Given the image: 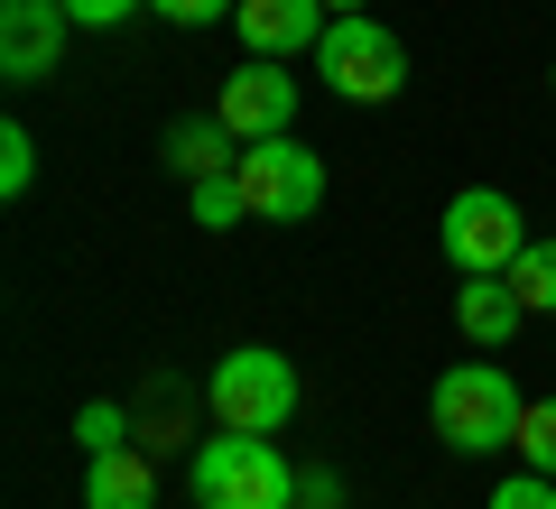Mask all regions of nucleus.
Returning <instances> with one entry per match:
<instances>
[{
    "mask_svg": "<svg viewBox=\"0 0 556 509\" xmlns=\"http://www.w3.org/2000/svg\"><path fill=\"white\" fill-rule=\"evenodd\" d=\"M519 380L501 371V361H464V371H445L437 390H427V417H437V445L455 454H501L519 435Z\"/></svg>",
    "mask_w": 556,
    "mask_h": 509,
    "instance_id": "nucleus-1",
    "label": "nucleus"
},
{
    "mask_svg": "<svg viewBox=\"0 0 556 509\" xmlns=\"http://www.w3.org/2000/svg\"><path fill=\"white\" fill-rule=\"evenodd\" d=\"M195 509H298V472L269 435L214 427V445H195Z\"/></svg>",
    "mask_w": 556,
    "mask_h": 509,
    "instance_id": "nucleus-3",
    "label": "nucleus"
},
{
    "mask_svg": "<svg viewBox=\"0 0 556 509\" xmlns=\"http://www.w3.org/2000/svg\"><path fill=\"white\" fill-rule=\"evenodd\" d=\"M455 325H464V343H473V353H510V333L529 325V306H519L510 278H464Z\"/></svg>",
    "mask_w": 556,
    "mask_h": 509,
    "instance_id": "nucleus-10",
    "label": "nucleus"
},
{
    "mask_svg": "<svg viewBox=\"0 0 556 509\" xmlns=\"http://www.w3.org/2000/svg\"><path fill=\"white\" fill-rule=\"evenodd\" d=\"M28 186H38V139H28V130H20V120H10V130H0V195L20 204V195H28Z\"/></svg>",
    "mask_w": 556,
    "mask_h": 509,
    "instance_id": "nucleus-16",
    "label": "nucleus"
},
{
    "mask_svg": "<svg viewBox=\"0 0 556 509\" xmlns=\"http://www.w3.org/2000/svg\"><path fill=\"white\" fill-rule=\"evenodd\" d=\"M167 167H177L186 186L223 177V167H241V139L223 130V120H177V130H167Z\"/></svg>",
    "mask_w": 556,
    "mask_h": 509,
    "instance_id": "nucleus-12",
    "label": "nucleus"
},
{
    "mask_svg": "<svg viewBox=\"0 0 556 509\" xmlns=\"http://www.w3.org/2000/svg\"><path fill=\"white\" fill-rule=\"evenodd\" d=\"M316 75L334 84V102H390L399 84H408V47H399L371 10H353V20H334L316 38Z\"/></svg>",
    "mask_w": 556,
    "mask_h": 509,
    "instance_id": "nucleus-4",
    "label": "nucleus"
},
{
    "mask_svg": "<svg viewBox=\"0 0 556 509\" xmlns=\"http://www.w3.org/2000/svg\"><path fill=\"white\" fill-rule=\"evenodd\" d=\"M492 509H556V482H547V472H519V482L492 491Z\"/></svg>",
    "mask_w": 556,
    "mask_h": 509,
    "instance_id": "nucleus-19",
    "label": "nucleus"
},
{
    "mask_svg": "<svg viewBox=\"0 0 556 509\" xmlns=\"http://www.w3.org/2000/svg\"><path fill=\"white\" fill-rule=\"evenodd\" d=\"M547 84H556V75H547Z\"/></svg>",
    "mask_w": 556,
    "mask_h": 509,
    "instance_id": "nucleus-23",
    "label": "nucleus"
},
{
    "mask_svg": "<svg viewBox=\"0 0 556 509\" xmlns=\"http://www.w3.org/2000/svg\"><path fill=\"white\" fill-rule=\"evenodd\" d=\"M65 38H75L65 0H0V75L10 84H47L65 65Z\"/></svg>",
    "mask_w": 556,
    "mask_h": 509,
    "instance_id": "nucleus-8",
    "label": "nucleus"
},
{
    "mask_svg": "<svg viewBox=\"0 0 556 509\" xmlns=\"http://www.w3.org/2000/svg\"><path fill=\"white\" fill-rule=\"evenodd\" d=\"M214 120L241 139V149H260V139H288V120H298V75H288V65H269V56H251L241 75H223Z\"/></svg>",
    "mask_w": 556,
    "mask_h": 509,
    "instance_id": "nucleus-7",
    "label": "nucleus"
},
{
    "mask_svg": "<svg viewBox=\"0 0 556 509\" xmlns=\"http://www.w3.org/2000/svg\"><path fill=\"white\" fill-rule=\"evenodd\" d=\"M298 509H343V482L334 472H298Z\"/></svg>",
    "mask_w": 556,
    "mask_h": 509,
    "instance_id": "nucleus-21",
    "label": "nucleus"
},
{
    "mask_svg": "<svg viewBox=\"0 0 556 509\" xmlns=\"http://www.w3.org/2000/svg\"><path fill=\"white\" fill-rule=\"evenodd\" d=\"M232 28H241V47H251V56L288 65V56H316V38L334 28V10H325V0H241Z\"/></svg>",
    "mask_w": 556,
    "mask_h": 509,
    "instance_id": "nucleus-9",
    "label": "nucleus"
},
{
    "mask_svg": "<svg viewBox=\"0 0 556 509\" xmlns=\"http://www.w3.org/2000/svg\"><path fill=\"white\" fill-rule=\"evenodd\" d=\"M241 195H251V222H306L325 204V157L298 139H260L241 149Z\"/></svg>",
    "mask_w": 556,
    "mask_h": 509,
    "instance_id": "nucleus-6",
    "label": "nucleus"
},
{
    "mask_svg": "<svg viewBox=\"0 0 556 509\" xmlns=\"http://www.w3.org/2000/svg\"><path fill=\"white\" fill-rule=\"evenodd\" d=\"M437 241H445V259H455L464 278H501L519 251H529V222H519V204H510V195L473 186V195H455V204H445Z\"/></svg>",
    "mask_w": 556,
    "mask_h": 509,
    "instance_id": "nucleus-5",
    "label": "nucleus"
},
{
    "mask_svg": "<svg viewBox=\"0 0 556 509\" xmlns=\"http://www.w3.org/2000/svg\"><path fill=\"white\" fill-rule=\"evenodd\" d=\"M84 509H159V472H149V454H139V445L93 454V472H84Z\"/></svg>",
    "mask_w": 556,
    "mask_h": 509,
    "instance_id": "nucleus-11",
    "label": "nucleus"
},
{
    "mask_svg": "<svg viewBox=\"0 0 556 509\" xmlns=\"http://www.w3.org/2000/svg\"><path fill=\"white\" fill-rule=\"evenodd\" d=\"M159 20H177V28H214V20H232L241 0H149Z\"/></svg>",
    "mask_w": 556,
    "mask_h": 509,
    "instance_id": "nucleus-18",
    "label": "nucleus"
},
{
    "mask_svg": "<svg viewBox=\"0 0 556 509\" xmlns=\"http://www.w3.org/2000/svg\"><path fill=\"white\" fill-rule=\"evenodd\" d=\"M501 278L519 288V306H529V315H556V241H529Z\"/></svg>",
    "mask_w": 556,
    "mask_h": 509,
    "instance_id": "nucleus-14",
    "label": "nucleus"
},
{
    "mask_svg": "<svg viewBox=\"0 0 556 509\" xmlns=\"http://www.w3.org/2000/svg\"><path fill=\"white\" fill-rule=\"evenodd\" d=\"M204 408L232 435H278L298 417V361L269 353V343H241V353H223L214 371H204Z\"/></svg>",
    "mask_w": 556,
    "mask_h": 509,
    "instance_id": "nucleus-2",
    "label": "nucleus"
},
{
    "mask_svg": "<svg viewBox=\"0 0 556 509\" xmlns=\"http://www.w3.org/2000/svg\"><path fill=\"white\" fill-rule=\"evenodd\" d=\"M325 10H334V20H353V10H362V0H325Z\"/></svg>",
    "mask_w": 556,
    "mask_h": 509,
    "instance_id": "nucleus-22",
    "label": "nucleus"
},
{
    "mask_svg": "<svg viewBox=\"0 0 556 509\" xmlns=\"http://www.w3.org/2000/svg\"><path fill=\"white\" fill-rule=\"evenodd\" d=\"M519 454H529V472H547L556 482V398H529V408H519V435H510Z\"/></svg>",
    "mask_w": 556,
    "mask_h": 509,
    "instance_id": "nucleus-15",
    "label": "nucleus"
},
{
    "mask_svg": "<svg viewBox=\"0 0 556 509\" xmlns=\"http://www.w3.org/2000/svg\"><path fill=\"white\" fill-rule=\"evenodd\" d=\"M130 10H149V0H65V20H75V28H121Z\"/></svg>",
    "mask_w": 556,
    "mask_h": 509,
    "instance_id": "nucleus-20",
    "label": "nucleus"
},
{
    "mask_svg": "<svg viewBox=\"0 0 556 509\" xmlns=\"http://www.w3.org/2000/svg\"><path fill=\"white\" fill-rule=\"evenodd\" d=\"M75 445H93V454H112V445H130V417H121L112 398H93V408L75 417Z\"/></svg>",
    "mask_w": 556,
    "mask_h": 509,
    "instance_id": "nucleus-17",
    "label": "nucleus"
},
{
    "mask_svg": "<svg viewBox=\"0 0 556 509\" xmlns=\"http://www.w3.org/2000/svg\"><path fill=\"white\" fill-rule=\"evenodd\" d=\"M186 214H195L204 232H223V222H251V195H241V167H223V177H195V186H186Z\"/></svg>",
    "mask_w": 556,
    "mask_h": 509,
    "instance_id": "nucleus-13",
    "label": "nucleus"
}]
</instances>
